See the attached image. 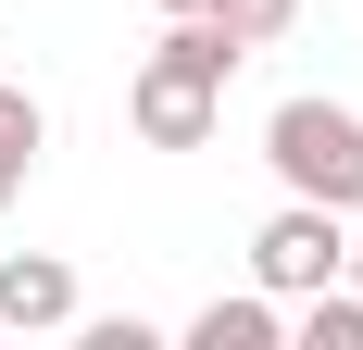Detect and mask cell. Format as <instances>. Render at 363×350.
I'll return each instance as SVG.
<instances>
[{"label":"cell","instance_id":"6da1fadb","mask_svg":"<svg viewBox=\"0 0 363 350\" xmlns=\"http://www.w3.org/2000/svg\"><path fill=\"white\" fill-rule=\"evenodd\" d=\"M238 63H251V50H238L213 13H176V26L150 38L138 88H125V125H138L150 150H201V138H213V113H225V75H238Z\"/></svg>","mask_w":363,"mask_h":350},{"label":"cell","instance_id":"7a4b0ae2","mask_svg":"<svg viewBox=\"0 0 363 350\" xmlns=\"http://www.w3.org/2000/svg\"><path fill=\"white\" fill-rule=\"evenodd\" d=\"M263 163L289 201H326V213H363V113L351 101H276L263 113Z\"/></svg>","mask_w":363,"mask_h":350},{"label":"cell","instance_id":"3957f363","mask_svg":"<svg viewBox=\"0 0 363 350\" xmlns=\"http://www.w3.org/2000/svg\"><path fill=\"white\" fill-rule=\"evenodd\" d=\"M338 263H351V213H326V201H276V213H263V238H251V276L276 288V300L326 288Z\"/></svg>","mask_w":363,"mask_h":350},{"label":"cell","instance_id":"277c9868","mask_svg":"<svg viewBox=\"0 0 363 350\" xmlns=\"http://www.w3.org/2000/svg\"><path fill=\"white\" fill-rule=\"evenodd\" d=\"M0 325H26V338L75 325V263L63 250H13V263H0Z\"/></svg>","mask_w":363,"mask_h":350},{"label":"cell","instance_id":"5b68a950","mask_svg":"<svg viewBox=\"0 0 363 350\" xmlns=\"http://www.w3.org/2000/svg\"><path fill=\"white\" fill-rule=\"evenodd\" d=\"M289 338V300L276 288H238V300H201L188 313V350H276Z\"/></svg>","mask_w":363,"mask_h":350},{"label":"cell","instance_id":"8992f818","mask_svg":"<svg viewBox=\"0 0 363 350\" xmlns=\"http://www.w3.org/2000/svg\"><path fill=\"white\" fill-rule=\"evenodd\" d=\"M38 150H50V113H38V88H13V75H0V213L26 201Z\"/></svg>","mask_w":363,"mask_h":350},{"label":"cell","instance_id":"52a82bcc","mask_svg":"<svg viewBox=\"0 0 363 350\" xmlns=\"http://www.w3.org/2000/svg\"><path fill=\"white\" fill-rule=\"evenodd\" d=\"M289 338L301 350H363V288H338V276L301 288V325H289Z\"/></svg>","mask_w":363,"mask_h":350},{"label":"cell","instance_id":"ba28073f","mask_svg":"<svg viewBox=\"0 0 363 350\" xmlns=\"http://www.w3.org/2000/svg\"><path fill=\"white\" fill-rule=\"evenodd\" d=\"M213 26L238 38V50H276V38L301 26V0H213Z\"/></svg>","mask_w":363,"mask_h":350},{"label":"cell","instance_id":"9c48e42d","mask_svg":"<svg viewBox=\"0 0 363 350\" xmlns=\"http://www.w3.org/2000/svg\"><path fill=\"white\" fill-rule=\"evenodd\" d=\"M338 276H351V288H363V238H351V263H338Z\"/></svg>","mask_w":363,"mask_h":350},{"label":"cell","instance_id":"30bf717a","mask_svg":"<svg viewBox=\"0 0 363 350\" xmlns=\"http://www.w3.org/2000/svg\"><path fill=\"white\" fill-rule=\"evenodd\" d=\"M163 13H213V0H163Z\"/></svg>","mask_w":363,"mask_h":350}]
</instances>
